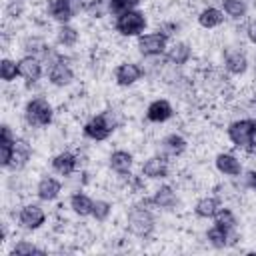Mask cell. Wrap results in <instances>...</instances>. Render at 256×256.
Here are the masks:
<instances>
[{"label":"cell","instance_id":"6da1fadb","mask_svg":"<svg viewBox=\"0 0 256 256\" xmlns=\"http://www.w3.org/2000/svg\"><path fill=\"white\" fill-rule=\"evenodd\" d=\"M116 128H118V118H116V114H114L112 110H104V112L92 116V118L84 124L82 132H84L86 138H90V140H94V142H102V140H106Z\"/></svg>","mask_w":256,"mask_h":256},{"label":"cell","instance_id":"7a4b0ae2","mask_svg":"<svg viewBox=\"0 0 256 256\" xmlns=\"http://www.w3.org/2000/svg\"><path fill=\"white\" fill-rule=\"evenodd\" d=\"M126 224H128V230L134 234V236H138V238H146V236H150L152 234V230H154V216H152V212L146 208V204H134L130 210H128V220H126Z\"/></svg>","mask_w":256,"mask_h":256},{"label":"cell","instance_id":"3957f363","mask_svg":"<svg viewBox=\"0 0 256 256\" xmlns=\"http://www.w3.org/2000/svg\"><path fill=\"white\" fill-rule=\"evenodd\" d=\"M24 118H26V122L30 126L44 128V126H48L52 122L54 110H52V106H50V102L46 98H40L38 96V98H32V100L26 102V106H24Z\"/></svg>","mask_w":256,"mask_h":256},{"label":"cell","instance_id":"277c9868","mask_svg":"<svg viewBox=\"0 0 256 256\" xmlns=\"http://www.w3.org/2000/svg\"><path fill=\"white\" fill-rule=\"evenodd\" d=\"M146 14L142 12V10H128V12H124V14H120V16H116V20H114V28H116V32L120 34V36H126V38H130V36H140L142 32H144V28H146Z\"/></svg>","mask_w":256,"mask_h":256},{"label":"cell","instance_id":"5b68a950","mask_svg":"<svg viewBox=\"0 0 256 256\" xmlns=\"http://www.w3.org/2000/svg\"><path fill=\"white\" fill-rule=\"evenodd\" d=\"M82 10H86L84 0H50L48 2V14L60 24H68Z\"/></svg>","mask_w":256,"mask_h":256},{"label":"cell","instance_id":"8992f818","mask_svg":"<svg viewBox=\"0 0 256 256\" xmlns=\"http://www.w3.org/2000/svg\"><path fill=\"white\" fill-rule=\"evenodd\" d=\"M228 138L230 142L236 146V148H248L254 132H256V120H250V118H242V120H234L230 126H228Z\"/></svg>","mask_w":256,"mask_h":256},{"label":"cell","instance_id":"52a82bcc","mask_svg":"<svg viewBox=\"0 0 256 256\" xmlns=\"http://www.w3.org/2000/svg\"><path fill=\"white\" fill-rule=\"evenodd\" d=\"M168 50V36L162 32H150V34H140L138 36V52L146 58L162 56Z\"/></svg>","mask_w":256,"mask_h":256},{"label":"cell","instance_id":"ba28073f","mask_svg":"<svg viewBox=\"0 0 256 256\" xmlns=\"http://www.w3.org/2000/svg\"><path fill=\"white\" fill-rule=\"evenodd\" d=\"M48 80L54 86H68L74 80V70L64 56L58 54V58H54V62L50 64V70H48Z\"/></svg>","mask_w":256,"mask_h":256},{"label":"cell","instance_id":"9c48e42d","mask_svg":"<svg viewBox=\"0 0 256 256\" xmlns=\"http://www.w3.org/2000/svg\"><path fill=\"white\" fill-rule=\"evenodd\" d=\"M142 76H144V70H142V66H138L136 62H122V64L116 66V70H114V80H116V84L122 86V88H128V86L136 84Z\"/></svg>","mask_w":256,"mask_h":256},{"label":"cell","instance_id":"30bf717a","mask_svg":"<svg viewBox=\"0 0 256 256\" xmlns=\"http://www.w3.org/2000/svg\"><path fill=\"white\" fill-rule=\"evenodd\" d=\"M46 222V212L38 204H26L18 212V224L26 230H38Z\"/></svg>","mask_w":256,"mask_h":256},{"label":"cell","instance_id":"8fae6325","mask_svg":"<svg viewBox=\"0 0 256 256\" xmlns=\"http://www.w3.org/2000/svg\"><path fill=\"white\" fill-rule=\"evenodd\" d=\"M18 76H22L28 84H34L42 76V62L38 56L26 54L24 58L18 60Z\"/></svg>","mask_w":256,"mask_h":256},{"label":"cell","instance_id":"7c38bea8","mask_svg":"<svg viewBox=\"0 0 256 256\" xmlns=\"http://www.w3.org/2000/svg\"><path fill=\"white\" fill-rule=\"evenodd\" d=\"M172 114H174V108L166 98H156L146 108V118H148V122H154V124H162V122L170 120Z\"/></svg>","mask_w":256,"mask_h":256},{"label":"cell","instance_id":"4fadbf2b","mask_svg":"<svg viewBox=\"0 0 256 256\" xmlns=\"http://www.w3.org/2000/svg\"><path fill=\"white\" fill-rule=\"evenodd\" d=\"M142 176L152 178V180H162L168 176V160L166 156H150L148 160H144L142 164Z\"/></svg>","mask_w":256,"mask_h":256},{"label":"cell","instance_id":"5bb4252c","mask_svg":"<svg viewBox=\"0 0 256 256\" xmlns=\"http://www.w3.org/2000/svg\"><path fill=\"white\" fill-rule=\"evenodd\" d=\"M30 156H32V146H30L24 138H16L8 168H10V170H20V168H24V166L28 164Z\"/></svg>","mask_w":256,"mask_h":256},{"label":"cell","instance_id":"9a60e30c","mask_svg":"<svg viewBox=\"0 0 256 256\" xmlns=\"http://www.w3.org/2000/svg\"><path fill=\"white\" fill-rule=\"evenodd\" d=\"M214 164H216V170H218L220 174H224V176H240V174H242V164H240V160H238L234 154H230V152H220V154L216 156Z\"/></svg>","mask_w":256,"mask_h":256},{"label":"cell","instance_id":"2e32d148","mask_svg":"<svg viewBox=\"0 0 256 256\" xmlns=\"http://www.w3.org/2000/svg\"><path fill=\"white\" fill-rule=\"evenodd\" d=\"M224 68L232 76H242L248 70V58H246V54L240 52V50L226 52V56H224Z\"/></svg>","mask_w":256,"mask_h":256},{"label":"cell","instance_id":"e0dca14e","mask_svg":"<svg viewBox=\"0 0 256 256\" xmlns=\"http://www.w3.org/2000/svg\"><path fill=\"white\" fill-rule=\"evenodd\" d=\"M78 168V158L72 152H60L52 158V170L60 176H70Z\"/></svg>","mask_w":256,"mask_h":256},{"label":"cell","instance_id":"ac0fdd59","mask_svg":"<svg viewBox=\"0 0 256 256\" xmlns=\"http://www.w3.org/2000/svg\"><path fill=\"white\" fill-rule=\"evenodd\" d=\"M148 200H150V204H152V206L162 208V210H172V208L176 206V202H178L174 188H172V186H168V184H164V186L156 188V192H154V194H152V198H148Z\"/></svg>","mask_w":256,"mask_h":256},{"label":"cell","instance_id":"d6986e66","mask_svg":"<svg viewBox=\"0 0 256 256\" xmlns=\"http://www.w3.org/2000/svg\"><path fill=\"white\" fill-rule=\"evenodd\" d=\"M60 190H62L60 180H56L52 176H44V178H40V182L36 186V196L40 200H44V202H52V200L58 198Z\"/></svg>","mask_w":256,"mask_h":256},{"label":"cell","instance_id":"ffe728a7","mask_svg":"<svg viewBox=\"0 0 256 256\" xmlns=\"http://www.w3.org/2000/svg\"><path fill=\"white\" fill-rule=\"evenodd\" d=\"M190 58H192V48H190L188 42H174L166 50V60L172 66H184Z\"/></svg>","mask_w":256,"mask_h":256},{"label":"cell","instance_id":"44dd1931","mask_svg":"<svg viewBox=\"0 0 256 256\" xmlns=\"http://www.w3.org/2000/svg\"><path fill=\"white\" fill-rule=\"evenodd\" d=\"M14 142H16V136L12 134L10 126L2 124V136H0V166L2 168H8V164H10Z\"/></svg>","mask_w":256,"mask_h":256},{"label":"cell","instance_id":"7402d4cb","mask_svg":"<svg viewBox=\"0 0 256 256\" xmlns=\"http://www.w3.org/2000/svg\"><path fill=\"white\" fill-rule=\"evenodd\" d=\"M108 164H110V168L114 170V172H118V174H128L130 170H132V164H134V156L128 152V150H114L112 154H110V158H108Z\"/></svg>","mask_w":256,"mask_h":256},{"label":"cell","instance_id":"603a6c76","mask_svg":"<svg viewBox=\"0 0 256 256\" xmlns=\"http://www.w3.org/2000/svg\"><path fill=\"white\" fill-rule=\"evenodd\" d=\"M224 22V12L220 8H214V6H208L204 8L200 14H198V24L206 30H212V28H218L220 24Z\"/></svg>","mask_w":256,"mask_h":256},{"label":"cell","instance_id":"cb8c5ba5","mask_svg":"<svg viewBox=\"0 0 256 256\" xmlns=\"http://www.w3.org/2000/svg\"><path fill=\"white\" fill-rule=\"evenodd\" d=\"M162 150H164L166 156H174V158L176 156H182L186 152V140L180 134L172 132V134H168V136L162 138Z\"/></svg>","mask_w":256,"mask_h":256},{"label":"cell","instance_id":"d4e9b609","mask_svg":"<svg viewBox=\"0 0 256 256\" xmlns=\"http://www.w3.org/2000/svg\"><path fill=\"white\" fill-rule=\"evenodd\" d=\"M70 208L74 214L78 216H92V208H94V200L88 196V194H82V192H76L70 196Z\"/></svg>","mask_w":256,"mask_h":256},{"label":"cell","instance_id":"484cf974","mask_svg":"<svg viewBox=\"0 0 256 256\" xmlns=\"http://www.w3.org/2000/svg\"><path fill=\"white\" fill-rule=\"evenodd\" d=\"M218 210H220V200L216 196H204L194 204V214L198 218H214Z\"/></svg>","mask_w":256,"mask_h":256},{"label":"cell","instance_id":"4316f807","mask_svg":"<svg viewBox=\"0 0 256 256\" xmlns=\"http://www.w3.org/2000/svg\"><path fill=\"white\" fill-rule=\"evenodd\" d=\"M222 12L234 20H240L246 16L248 4H246V0H222Z\"/></svg>","mask_w":256,"mask_h":256},{"label":"cell","instance_id":"83f0119b","mask_svg":"<svg viewBox=\"0 0 256 256\" xmlns=\"http://www.w3.org/2000/svg\"><path fill=\"white\" fill-rule=\"evenodd\" d=\"M206 240L210 242V246H214V248H224V246H228L232 240H230V232L228 230H224V228H220V226H212L208 232H206Z\"/></svg>","mask_w":256,"mask_h":256},{"label":"cell","instance_id":"f1b7e54d","mask_svg":"<svg viewBox=\"0 0 256 256\" xmlns=\"http://www.w3.org/2000/svg\"><path fill=\"white\" fill-rule=\"evenodd\" d=\"M56 38H58V44H62V46H66V48H72V46H76L80 34H78V30H76L74 26H70V24H60Z\"/></svg>","mask_w":256,"mask_h":256},{"label":"cell","instance_id":"f546056e","mask_svg":"<svg viewBox=\"0 0 256 256\" xmlns=\"http://www.w3.org/2000/svg\"><path fill=\"white\" fill-rule=\"evenodd\" d=\"M214 224L224 228V230H228V232H232L236 228V216H234V212L230 208H220L214 214Z\"/></svg>","mask_w":256,"mask_h":256},{"label":"cell","instance_id":"4dcf8cb0","mask_svg":"<svg viewBox=\"0 0 256 256\" xmlns=\"http://www.w3.org/2000/svg\"><path fill=\"white\" fill-rule=\"evenodd\" d=\"M24 50H26V54L40 56V54H46V52L50 50V46H48L42 38L32 36V38H26V40H24Z\"/></svg>","mask_w":256,"mask_h":256},{"label":"cell","instance_id":"1f68e13d","mask_svg":"<svg viewBox=\"0 0 256 256\" xmlns=\"http://www.w3.org/2000/svg\"><path fill=\"white\" fill-rule=\"evenodd\" d=\"M140 4V0H108V12L114 16H120L128 10H134Z\"/></svg>","mask_w":256,"mask_h":256},{"label":"cell","instance_id":"d6a6232c","mask_svg":"<svg viewBox=\"0 0 256 256\" xmlns=\"http://www.w3.org/2000/svg\"><path fill=\"white\" fill-rule=\"evenodd\" d=\"M0 76H2L4 82L16 80V76H18V62H14L10 58H2V62H0Z\"/></svg>","mask_w":256,"mask_h":256},{"label":"cell","instance_id":"836d02e7","mask_svg":"<svg viewBox=\"0 0 256 256\" xmlns=\"http://www.w3.org/2000/svg\"><path fill=\"white\" fill-rule=\"evenodd\" d=\"M112 212V204L108 200H94V208H92V218L96 222H106L108 216Z\"/></svg>","mask_w":256,"mask_h":256},{"label":"cell","instance_id":"e575fe53","mask_svg":"<svg viewBox=\"0 0 256 256\" xmlns=\"http://www.w3.org/2000/svg\"><path fill=\"white\" fill-rule=\"evenodd\" d=\"M108 12V0H88L86 14L90 18H102Z\"/></svg>","mask_w":256,"mask_h":256},{"label":"cell","instance_id":"d590c367","mask_svg":"<svg viewBox=\"0 0 256 256\" xmlns=\"http://www.w3.org/2000/svg\"><path fill=\"white\" fill-rule=\"evenodd\" d=\"M12 254H44V250L36 248L34 244H30V242H26V240H20V242H16V246L12 248Z\"/></svg>","mask_w":256,"mask_h":256},{"label":"cell","instance_id":"8d00e7d4","mask_svg":"<svg viewBox=\"0 0 256 256\" xmlns=\"http://www.w3.org/2000/svg\"><path fill=\"white\" fill-rule=\"evenodd\" d=\"M126 184H128V190H130V192H140V190H142V180H140L138 176H134V174H130V172H128V178H126Z\"/></svg>","mask_w":256,"mask_h":256},{"label":"cell","instance_id":"74e56055","mask_svg":"<svg viewBox=\"0 0 256 256\" xmlns=\"http://www.w3.org/2000/svg\"><path fill=\"white\" fill-rule=\"evenodd\" d=\"M8 16H20V12H22V0H12L10 4H8Z\"/></svg>","mask_w":256,"mask_h":256},{"label":"cell","instance_id":"f35d334b","mask_svg":"<svg viewBox=\"0 0 256 256\" xmlns=\"http://www.w3.org/2000/svg\"><path fill=\"white\" fill-rule=\"evenodd\" d=\"M246 36H248V40H250L252 44H256V20H252V22L248 24V28H246Z\"/></svg>","mask_w":256,"mask_h":256},{"label":"cell","instance_id":"ab89813d","mask_svg":"<svg viewBox=\"0 0 256 256\" xmlns=\"http://www.w3.org/2000/svg\"><path fill=\"white\" fill-rule=\"evenodd\" d=\"M246 186L256 192V172H248L246 174Z\"/></svg>","mask_w":256,"mask_h":256},{"label":"cell","instance_id":"60d3db41","mask_svg":"<svg viewBox=\"0 0 256 256\" xmlns=\"http://www.w3.org/2000/svg\"><path fill=\"white\" fill-rule=\"evenodd\" d=\"M250 154H256V132H254V136H252V140H250V144H248V148H246Z\"/></svg>","mask_w":256,"mask_h":256},{"label":"cell","instance_id":"b9f144b4","mask_svg":"<svg viewBox=\"0 0 256 256\" xmlns=\"http://www.w3.org/2000/svg\"><path fill=\"white\" fill-rule=\"evenodd\" d=\"M254 110H256V100H254Z\"/></svg>","mask_w":256,"mask_h":256}]
</instances>
